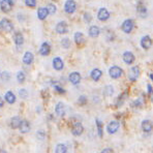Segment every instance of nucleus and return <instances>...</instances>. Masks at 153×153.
<instances>
[{
	"mask_svg": "<svg viewBox=\"0 0 153 153\" xmlns=\"http://www.w3.org/2000/svg\"><path fill=\"white\" fill-rule=\"evenodd\" d=\"M0 28L6 32H10L14 29V25L8 19H2L0 21Z\"/></svg>",
	"mask_w": 153,
	"mask_h": 153,
	"instance_id": "1",
	"label": "nucleus"
},
{
	"mask_svg": "<svg viewBox=\"0 0 153 153\" xmlns=\"http://www.w3.org/2000/svg\"><path fill=\"white\" fill-rule=\"evenodd\" d=\"M134 26H135L134 21H132V19H128L123 22V24H122V26H121V29H122V31L125 32V33H129V32H132Z\"/></svg>",
	"mask_w": 153,
	"mask_h": 153,
	"instance_id": "2",
	"label": "nucleus"
},
{
	"mask_svg": "<svg viewBox=\"0 0 153 153\" xmlns=\"http://www.w3.org/2000/svg\"><path fill=\"white\" fill-rule=\"evenodd\" d=\"M76 8V4L74 0H67V1L65 2L64 10L67 14H73V13H75Z\"/></svg>",
	"mask_w": 153,
	"mask_h": 153,
	"instance_id": "3",
	"label": "nucleus"
},
{
	"mask_svg": "<svg viewBox=\"0 0 153 153\" xmlns=\"http://www.w3.org/2000/svg\"><path fill=\"white\" fill-rule=\"evenodd\" d=\"M109 75L113 79H118L122 76V69L118 66H112L109 71Z\"/></svg>",
	"mask_w": 153,
	"mask_h": 153,
	"instance_id": "4",
	"label": "nucleus"
},
{
	"mask_svg": "<svg viewBox=\"0 0 153 153\" xmlns=\"http://www.w3.org/2000/svg\"><path fill=\"white\" fill-rule=\"evenodd\" d=\"M68 31V27H67V24L65 23L64 21L59 22L56 26V32L59 34H65L66 32Z\"/></svg>",
	"mask_w": 153,
	"mask_h": 153,
	"instance_id": "5",
	"label": "nucleus"
},
{
	"mask_svg": "<svg viewBox=\"0 0 153 153\" xmlns=\"http://www.w3.org/2000/svg\"><path fill=\"white\" fill-rule=\"evenodd\" d=\"M139 76H140L139 66L132 67V68H130V71H129V74H128V78H129V80L134 82V81H135L138 78H139Z\"/></svg>",
	"mask_w": 153,
	"mask_h": 153,
	"instance_id": "6",
	"label": "nucleus"
},
{
	"mask_svg": "<svg viewBox=\"0 0 153 153\" xmlns=\"http://www.w3.org/2000/svg\"><path fill=\"white\" fill-rule=\"evenodd\" d=\"M119 126H120L119 122L115 120V121H111L110 123L108 124V127H107V129H108L109 134H115V132L119 129Z\"/></svg>",
	"mask_w": 153,
	"mask_h": 153,
	"instance_id": "7",
	"label": "nucleus"
},
{
	"mask_svg": "<svg viewBox=\"0 0 153 153\" xmlns=\"http://www.w3.org/2000/svg\"><path fill=\"white\" fill-rule=\"evenodd\" d=\"M141 46L143 47V49H146V50L150 49V47L152 46V40H151V38H150L149 35H145V36L142 38Z\"/></svg>",
	"mask_w": 153,
	"mask_h": 153,
	"instance_id": "8",
	"label": "nucleus"
},
{
	"mask_svg": "<svg viewBox=\"0 0 153 153\" xmlns=\"http://www.w3.org/2000/svg\"><path fill=\"white\" fill-rule=\"evenodd\" d=\"M18 128H20V132H21L22 134H27V132L30 130L29 122L26 121V120H22V121L20 122V125Z\"/></svg>",
	"mask_w": 153,
	"mask_h": 153,
	"instance_id": "9",
	"label": "nucleus"
},
{
	"mask_svg": "<svg viewBox=\"0 0 153 153\" xmlns=\"http://www.w3.org/2000/svg\"><path fill=\"white\" fill-rule=\"evenodd\" d=\"M97 18L98 20H100V21H106V20L110 18V13H109L108 10H106V8H100L97 14Z\"/></svg>",
	"mask_w": 153,
	"mask_h": 153,
	"instance_id": "10",
	"label": "nucleus"
},
{
	"mask_svg": "<svg viewBox=\"0 0 153 153\" xmlns=\"http://www.w3.org/2000/svg\"><path fill=\"white\" fill-rule=\"evenodd\" d=\"M137 10H138V14H139L140 17H142V18H146L147 17V8H146V6L144 5V4H142L141 2H139L137 5Z\"/></svg>",
	"mask_w": 153,
	"mask_h": 153,
	"instance_id": "11",
	"label": "nucleus"
},
{
	"mask_svg": "<svg viewBox=\"0 0 153 153\" xmlns=\"http://www.w3.org/2000/svg\"><path fill=\"white\" fill-rule=\"evenodd\" d=\"M84 132V127L81 123H76L75 125L73 126V129H71V132H73L74 135H81Z\"/></svg>",
	"mask_w": 153,
	"mask_h": 153,
	"instance_id": "12",
	"label": "nucleus"
},
{
	"mask_svg": "<svg viewBox=\"0 0 153 153\" xmlns=\"http://www.w3.org/2000/svg\"><path fill=\"white\" fill-rule=\"evenodd\" d=\"M12 4L8 2V0H2L1 2H0V8H1V10L3 13H8L10 12V10H12Z\"/></svg>",
	"mask_w": 153,
	"mask_h": 153,
	"instance_id": "13",
	"label": "nucleus"
},
{
	"mask_svg": "<svg viewBox=\"0 0 153 153\" xmlns=\"http://www.w3.org/2000/svg\"><path fill=\"white\" fill-rule=\"evenodd\" d=\"M123 61L126 64H132L135 61V56L132 52H125L123 54Z\"/></svg>",
	"mask_w": 153,
	"mask_h": 153,
	"instance_id": "14",
	"label": "nucleus"
},
{
	"mask_svg": "<svg viewBox=\"0 0 153 153\" xmlns=\"http://www.w3.org/2000/svg\"><path fill=\"white\" fill-rule=\"evenodd\" d=\"M50 51H51V47L48 43H43L40 47V50H39V53L43 56H48L50 54Z\"/></svg>",
	"mask_w": 153,
	"mask_h": 153,
	"instance_id": "15",
	"label": "nucleus"
},
{
	"mask_svg": "<svg viewBox=\"0 0 153 153\" xmlns=\"http://www.w3.org/2000/svg\"><path fill=\"white\" fill-rule=\"evenodd\" d=\"M56 113L59 117H63L65 115V106L63 102H58L57 106H56V109H55Z\"/></svg>",
	"mask_w": 153,
	"mask_h": 153,
	"instance_id": "16",
	"label": "nucleus"
},
{
	"mask_svg": "<svg viewBox=\"0 0 153 153\" xmlns=\"http://www.w3.org/2000/svg\"><path fill=\"white\" fill-rule=\"evenodd\" d=\"M69 81H71V83L74 85L79 84L81 81V75L79 73H71V75H69Z\"/></svg>",
	"mask_w": 153,
	"mask_h": 153,
	"instance_id": "17",
	"label": "nucleus"
},
{
	"mask_svg": "<svg viewBox=\"0 0 153 153\" xmlns=\"http://www.w3.org/2000/svg\"><path fill=\"white\" fill-rule=\"evenodd\" d=\"M63 61H62V59L61 58H59V57H56V58H54V60H53V66H54V68L56 69V71H61V69L63 68Z\"/></svg>",
	"mask_w": 153,
	"mask_h": 153,
	"instance_id": "18",
	"label": "nucleus"
},
{
	"mask_svg": "<svg viewBox=\"0 0 153 153\" xmlns=\"http://www.w3.org/2000/svg\"><path fill=\"white\" fill-rule=\"evenodd\" d=\"M127 94H128L127 91H124V92L117 98V100H116V107H121L122 104H123V102H125V99L127 98Z\"/></svg>",
	"mask_w": 153,
	"mask_h": 153,
	"instance_id": "19",
	"label": "nucleus"
},
{
	"mask_svg": "<svg viewBox=\"0 0 153 153\" xmlns=\"http://www.w3.org/2000/svg\"><path fill=\"white\" fill-rule=\"evenodd\" d=\"M100 33V29L97 27V26H91L89 28V35L91 38H97Z\"/></svg>",
	"mask_w": 153,
	"mask_h": 153,
	"instance_id": "20",
	"label": "nucleus"
},
{
	"mask_svg": "<svg viewBox=\"0 0 153 153\" xmlns=\"http://www.w3.org/2000/svg\"><path fill=\"white\" fill-rule=\"evenodd\" d=\"M14 40L16 43L17 46H22L24 43V38H23V34L21 32H16L14 35Z\"/></svg>",
	"mask_w": 153,
	"mask_h": 153,
	"instance_id": "21",
	"label": "nucleus"
},
{
	"mask_svg": "<svg viewBox=\"0 0 153 153\" xmlns=\"http://www.w3.org/2000/svg\"><path fill=\"white\" fill-rule=\"evenodd\" d=\"M48 15H49V13H48V10L46 7L38 8V17L39 20H45L48 17Z\"/></svg>",
	"mask_w": 153,
	"mask_h": 153,
	"instance_id": "22",
	"label": "nucleus"
},
{
	"mask_svg": "<svg viewBox=\"0 0 153 153\" xmlns=\"http://www.w3.org/2000/svg\"><path fill=\"white\" fill-rule=\"evenodd\" d=\"M32 61H33V54L31 52H26L23 57V62L25 64H31Z\"/></svg>",
	"mask_w": 153,
	"mask_h": 153,
	"instance_id": "23",
	"label": "nucleus"
},
{
	"mask_svg": "<svg viewBox=\"0 0 153 153\" xmlns=\"http://www.w3.org/2000/svg\"><path fill=\"white\" fill-rule=\"evenodd\" d=\"M142 128H143V130L146 132H151V129H152L151 121H149V120H144V121L142 122Z\"/></svg>",
	"mask_w": 153,
	"mask_h": 153,
	"instance_id": "24",
	"label": "nucleus"
},
{
	"mask_svg": "<svg viewBox=\"0 0 153 153\" xmlns=\"http://www.w3.org/2000/svg\"><path fill=\"white\" fill-rule=\"evenodd\" d=\"M5 99L8 104H13L15 102H16V95H15L14 92H12V91H8V92L5 93Z\"/></svg>",
	"mask_w": 153,
	"mask_h": 153,
	"instance_id": "25",
	"label": "nucleus"
},
{
	"mask_svg": "<svg viewBox=\"0 0 153 153\" xmlns=\"http://www.w3.org/2000/svg\"><path fill=\"white\" fill-rule=\"evenodd\" d=\"M75 41H76V45H82V43L85 41L83 33H81V32H76L75 33Z\"/></svg>",
	"mask_w": 153,
	"mask_h": 153,
	"instance_id": "26",
	"label": "nucleus"
},
{
	"mask_svg": "<svg viewBox=\"0 0 153 153\" xmlns=\"http://www.w3.org/2000/svg\"><path fill=\"white\" fill-rule=\"evenodd\" d=\"M102 73L98 68L93 69V71H91V74H90L92 80H94V81H98V80H99V78L102 76Z\"/></svg>",
	"mask_w": 153,
	"mask_h": 153,
	"instance_id": "27",
	"label": "nucleus"
},
{
	"mask_svg": "<svg viewBox=\"0 0 153 153\" xmlns=\"http://www.w3.org/2000/svg\"><path fill=\"white\" fill-rule=\"evenodd\" d=\"M20 122H21L20 117L12 118V120H10V126H12V128H18L20 125Z\"/></svg>",
	"mask_w": 153,
	"mask_h": 153,
	"instance_id": "28",
	"label": "nucleus"
},
{
	"mask_svg": "<svg viewBox=\"0 0 153 153\" xmlns=\"http://www.w3.org/2000/svg\"><path fill=\"white\" fill-rule=\"evenodd\" d=\"M96 126H97V132H98V135H99L100 138L102 137V134H104V132H102V127H104V126H102V122L100 121L99 119H96Z\"/></svg>",
	"mask_w": 153,
	"mask_h": 153,
	"instance_id": "29",
	"label": "nucleus"
},
{
	"mask_svg": "<svg viewBox=\"0 0 153 153\" xmlns=\"http://www.w3.org/2000/svg\"><path fill=\"white\" fill-rule=\"evenodd\" d=\"M52 85H53V88L55 89V90L57 91L58 93H65V90L62 88V86H61V85L59 84V83H57V82H54Z\"/></svg>",
	"mask_w": 153,
	"mask_h": 153,
	"instance_id": "30",
	"label": "nucleus"
},
{
	"mask_svg": "<svg viewBox=\"0 0 153 153\" xmlns=\"http://www.w3.org/2000/svg\"><path fill=\"white\" fill-rule=\"evenodd\" d=\"M55 151L56 153H65L67 151V149L66 147H65V145H63V144H58Z\"/></svg>",
	"mask_w": 153,
	"mask_h": 153,
	"instance_id": "31",
	"label": "nucleus"
},
{
	"mask_svg": "<svg viewBox=\"0 0 153 153\" xmlns=\"http://www.w3.org/2000/svg\"><path fill=\"white\" fill-rule=\"evenodd\" d=\"M114 93V89H113L112 86H107L104 90V94L106 96H111Z\"/></svg>",
	"mask_w": 153,
	"mask_h": 153,
	"instance_id": "32",
	"label": "nucleus"
},
{
	"mask_svg": "<svg viewBox=\"0 0 153 153\" xmlns=\"http://www.w3.org/2000/svg\"><path fill=\"white\" fill-rule=\"evenodd\" d=\"M25 74H24V71H20L18 74H17V79H18V82L19 83H23L24 81H25Z\"/></svg>",
	"mask_w": 153,
	"mask_h": 153,
	"instance_id": "33",
	"label": "nucleus"
},
{
	"mask_svg": "<svg viewBox=\"0 0 153 153\" xmlns=\"http://www.w3.org/2000/svg\"><path fill=\"white\" fill-rule=\"evenodd\" d=\"M48 10V13H49V15H54L56 13V10H57V8H56V6L54 5V4H49L47 7Z\"/></svg>",
	"mask_w": 153,
	"mask_h": 153,
	"instance_id": "34",
	"label": "nucleus"
},
{
	"mask_svg": "<svg viewBox=\"0 0 153 153\" xmlns=\"http://www.w3.org/2000/svg\"><path fill=\"white\" fill-rule=\"evenodd\" d=\"M61 46H62L64 49H68L71 47V41H69L68 38H63L61 40Z\"/></svg>",
	"mask_w": 153,
	"mask_h": 153,
	"instance_id": "35",
	"label": "nucleus"
},
{
	"mask_svg": "<svg viewBox=\"0 0 153 153\" xmlns=\"http://www.w3.org/2000/svg\"><path fill=\"white\" fill-rule=\"evenodd\" d=\"M86 102H87V98H86V96H84V95H81L80 97H79V99H78V102L81 104V106H84V104H86Z\"/></svg>",
	"mask_w": 153,
	"mask_h": 153,
	"instance_id": "36",
	"label": "nucleus"
},
{
	"mask_svg": "<svg viewBox=\"0 0 153 153\" xmlns=\"http://www.w3.org/2000/svg\"><path fill=\"white\" fill-rule=\"evenodd\" d=\"M25 3L27 6H30V7H34L36 4V0H25Z\"/></svg>",
	"mask_w": 153,
	"mask_h": 153,
	"instance_id": "37",
	"label": "nucleus"
},
{
	"mask_svg": "<svg viewBox=\"0 0 153 153\" xmlns=\"http://www.w3.org/2000/svg\"><path fill=\"white\" fill-rule=\"evenodd\" d=\"M143 104H144L143 99H142V98L140 97V98H138V99L135 100V102H132V106H134V107H141Z\"/></svg>",
	"mask_w": 153,
	"mask_h": 153,
	"instance_id": "38",
	"label": "nucleus"
},
{
	"mask_svg": "<svg viewBox=\"0 0 153 153\" xmlns=\"http://www.w3.org/2000/svg\"><path fill=\"white\" fill-rule=\"evenodd\" d=\"M19 95L21 96L22 98H26L28 96V92L25 90V89H21V90L19 91Z\"/></svg>",
	"mask_w": 153,
	"mask_h": 153,
	"instance_id": "39",
	"label": "nucleus"
},
{
	"mask_svg": "<svg viewBox=\"0 0 153 153\" xmlns=\"http://www.w3.org/2000/svg\"><path fill=\"white\" fill-rule=\"evenodd\" d=\"M36 135H38V138L39 140H45L46 138V134L43 132H41V130H39V132H38V134H36Z\"/></svg>",
	"mask_w": 153,
	"mask_h": 153,
	"instance_id": "40",
	"label": "nucleus"
},
{
	"mask_svg": "<svg viewBox=\"0 0 153 153\" xmlns=\"http://www.w3.org/2000/svg\"><path fill=\"white\" fill-rule=\"evenodd\" d=\"M84 20L86 23H90L91 22V16L90 14H88V13H86V14L84 15Z\"/></svg>",
	"mask_w": 153,
	"mask_h": 153,
	"instance_id": "41",
	"label": "nucleus"
},
{
	"mask_svg": "<svg viewBox=\"0 0 153 153\" xmlns=\"http://www.w3.org/2000/svg\"><path fill=\"white\" fill-rule=\"evenodd\" d=\"M2 80H4V81L10 80V74H8L7 71H4V73L2 74Z\"/></svg>",
	"mask_w": 153,
	"mask_h": 153,
	"instance_id": "42",
	"label": "nucleus"
},
{
	"mask_svg": "<svg viewBox=\"0 0 153 153\" xmlns=\"http://www.w3.org/2000/svg\"><path fill=\"white\" fill-rule=\"evenodd\" d=\"M148 93H149V94H151L152 93V87H151V85L150 84H148Z\"/></svg>",
	"mask_w": 153,
	"mask_h": 153,
	"instance_id": "43",
	"label": "nucleus"
},
{
	"mask_svg": "<svg viewBox=\"0 0 153 153\" xmlns=\"http://www.w3.org/2000/svg\"><path fill=\"white\" fill-rule=\"evenodd\" d=\"M106 152H113V149H111V148H108V149L102 150V153H106Z\"/></svg>",
	"mask_w": 153,
	"mask_h": 153,
	"instance_id": "44",
	"label": "nucleus"
},
{
	"mask_svg": "<svg viewBox=\"0 0 153 153\" xmlns=\"http://www.w3.org/2000/svg\"><path fill=\"white\" fill-rule=\"evenodd\" d=\"M4 104V102H3V99H2V97L0 96V108H1L2 106Z\"/></svg>",
	"mask_w": 153,
	"mask_h": 153,
	"instance_id": "45",
	"label": "nucleus"
},
{
	"mask_svg": "<svg viewBox=\"0 0 153 153\" xmlns=\"http://www.w3.org/2000/svg\"><path fill=\"white\" fill-rule=\"evenodd\" d=\"M15 1H16V0H8V2H10V4H12V5H14Z\"/></svg>",
	"mask_w": 153,
	"mask_h": 153,
	"instance_id": "46",
	"label": "nucleus"
},
{
	"mask_svg": "<svg viewBox=\"0 0 153 153\" xmlns=\"http://www.w3.org/2000/svg\"><path fill=\"white\" fill-rule=\"evenodd\" d=\"M53 1H57V0H53Z\"/></svg>",
	"mask_w": 153,
	"mask_h": 153,
	"instance_id": "47",
	"label": "nucleus"
},
{
	"mask_svg": "<svg viewBox=\"0 0 153 153\" xmlns=\"http://www.w3.org/2000/svg\"><path fill=\"white\" fill-rule=\"evenodd\" d=\"M1 1H2V0H0V2H1Z\"/></svg>",
	"mask_w": 153,
	"mask_h": 153,
	"instance_id": "48",
	"label": "nucleus"
}]
</instances>
